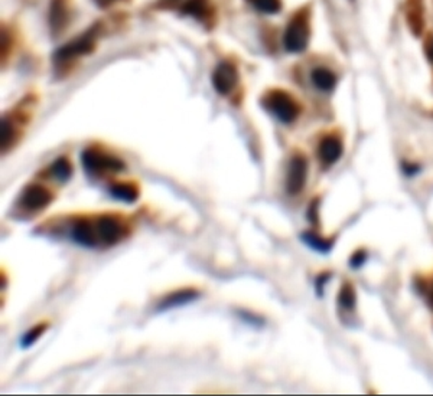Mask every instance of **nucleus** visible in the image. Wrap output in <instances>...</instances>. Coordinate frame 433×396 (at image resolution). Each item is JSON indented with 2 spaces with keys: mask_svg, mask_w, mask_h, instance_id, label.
<instances>
[{
  "mask_svg": "<svg viewBox=\"0 0 433 396\" xmlns=\"http://www.w3.org/2000/svg\"><path fill=\"white\" fill-rule=\"evenodd\" d=\"M343 156V143L335 136H327L318 146V159L325 167L335 164Z\"/></svg>",
  "mask_w": 433,
  "mask_h": 396,
  "instance_id": "10",
  "label": "nucleus"
},
{
  "mask_svg": "<svg viewBox=\"0 0 433 396\" xmlns=\"http://www.w3.org/2000/svg\"><path fill=\"white\" fill-rule=\"evenodd\" d=\"M261 105L272 117L284 124L293 123L300 112V107L289 92L281 89L269 91L261 98Z\"/></svg>",
  "mask_w": 433,
  "mask_h": 396,
  "instance_id": "1",
  "label": "nucleus"
},
{
  "mask_svg": "<svg viewBox=\"0 0 433 396\" xmlns=\"http://www.w3.org/2000/svg\"><path fill=\"white\" fill-rule=\"evenodd\" d=\"M410 9H409V24L411 29L416 33L423 28V17H422V6L420 3H413L410 2Z\"/></svg>",
  "mask_w": 433,
  "mask_h": 396,
  "instance_id": "19",
  "label": "nucleus"
},
{
  "mask_svg": "<svg viewBox=\"0 0 433 396\" xmlns=\"http://www.w3.org/2000/svg\"><path fill=\"white\" fill-rule=\"evenodd\" d=\"M71 239L84 248H97V236L94 231V222L90 219H81L74 223L71 228Z\"/></svg>",
  "mask_w": 433,
  "mask_h": 396,
  "instance_id": "9",
  "label": "nucleus"
},
{
  "mask_svg": "<svg viewBox=\"0 0 433 396\" xmlns=\"http://www.w3.org/2000/svg\"><path fill=\"white\" fill-rule=\"evenodd\" d=\"M108 193L113 199L124 202V203H135L139 198V191L135 184L131 183H115L110 186Z\"/></svg>",
  "mask_w": 433,
  "mask_h": 396,
  "instance_id": "14",
  "label": "nucleus"
},
{
  "mask_svg": "<svg viewBox=\"0 0 433 396\" xmlns=\"http://www.w3.org/2000/svg\"><path fill=\"white\" fill-rule=\"evenodd\" d=\"M252 3L259 12L268 15H276L281 9L280 0H252Z\"/></svg>",
  "mask_w": 433,
  "mask_h": 396,
  "instance_id": "21",
  "label": "nucleus"
},
{
  "mask_svg": "<svg viewBox=\"0 0 433 396\" xmlns=\"http://www.w3.org/2000/svg\"><path fill=\"white\" fill-rule=\"evenodd\" d=\"M0 139H2V152L6 153L8 150L15 144L16 140V126L8 117H2V126H0Z\"/></svg>",
  "mask_w": 433,
  "mask_h": 396,
  "instance_id": "17",
  "label": "nucleus"
},
{
  "mask_svg": "<svg viewBox=\"0 0 433 396\" xmlns=\"http://www.w3.org/2000/svg\"><path fill=\"white\" fill-rule=\"evenodd\" d=\"M54 199L52 192L42 184H29L21 195V205L28 211H44Z\"/></svg>",
  "mask_w": 433,
  "mask_h": 396,
  "instance_id": "6",
  "label": "nucleus"
},
{
  "mask_svg": "<svg viewBox=\"0 0 433 396\" xmlns=\"http://www.w3.org/2000/svg\"><path fill=\"white\" fill-rule=\"evenodd\" d=\"M49 173L52 175L54 179H56L61 183H65L72 176V164L67 157H60L51 164Z\"/></svg>",
  "mask_w": 433,
  "mask_h": 396,
  "instance_id": "15",
  "label": "nucleus"
},
{
  "mask_svg": "<svg viewBox=\"0 0 433 396\" xmlns=\"http://www.w3.org/2000/svg\"><path fill=\"white\" fill-rule=\"evenodd\" d=\"M99 28H100L99 25H94L85 33L77 37V40L68 42L67 45H64L63 48L56 51L54 55L55 64H67L75 58H79V56L92 52L94 48H96Z\"/></svg>",
  "mask_w": 433,
  "mask_h": 396,
  "instance_id": "4",
  "label": "nucleus"
},
{
  "mask_svg": "<svg viewBox=\"0 0 433 396\" xmlns=\"http://www.w3.org/2000/svg\"><path fill=\"white\" fill-rule=\"evenodd\" d=\"M84 172L90 176H104L107 173H119L124 169L123 160L116 156L101 153L97 148H85L81 153Z\"/></svg>",
  "mask_w": 433,
  "mask_h": 396,
  "instance_id": "2",
  "label": "nucleus"
},
{
  "mask_svg": "<svg viewBox=\"0 0 433 396\" xmlns=\"http://www.w3.org/2000/svg\"><path fill=\"white\" fill-rule=\"evenodd\" d=\"M117 0H96V3L100 6V8H107V6H110V5H113V3H116Z\"/></svg>",
  "mask_w": 433,
  "mask_h": 396,
  "instance_id": "25",
  "label": "nucleus"
},
{
  "mask_svg": "<svg viewBox=\"0 0 433 396\" xmlns=\"http://www.w3.org/2000/svg\"><path fill=\"white\" fill-rule=\"evenodd\" d=\"M94 231H96L99 247H113L124 238L126 230L117 216L101 215L94 222Z\"/></svg>",
  "mask_w": 433,
  "mask_h": 396,
  "instance_id": "5",
  "label": "nucleus"
},
{
  "mask_svg": "<svg viewBox=\"0 0 433 396\" xmlns=\"http://www.w3.org/2000/svg\"><path fill=\"white\" fill-rule=\"evenodd\" d=\"M302 239H304V242L308 245V247H311L312 250H315V251H318V252L327 254V252L332 248V241L324 239V238H321V236H316V235L312 234V232H305V234H302Z\"/></svg>",
  "mask_w": 433,
  "mask_h": 396,
  "instance_id": "18",
  "label": "nucleus"
},
{
  "mask_svg": "<svg viewBox=\"0 0 433 396\" xmlns=\"http://www.w3.org/2000/svg\"><path fill=\"white\" fill-rule=\"evenodd\" d=\"M312 84L322 92H331L336 85V75L324 67H318L311 74Z\"/></svg>",
  "mask_w": 433,
  "mask_h": 396,
  "instance_id": "13",
  "label": "nucleus"
},
{
  "mask_svg": "<svg viewBox=\"0 0 433 396\" xmlns=\"http://www.w3.org/2000/svg\"><path fill=\"white\" fill-rule=\"evenodd\" d=\"M366 261V254L364 252H360V254H355L352 258H351V266L359 268L361 267V264Z\"/></svg>",
  "mask_w": 433,
  "mask_h": 396,
  "instance_id": "23",
  "label": "nucleus"
},
{
  "mask_svg": "<svg viewBox=\"0 0 433 396\" xmlns=\"http://www.w3.org/2000/svg\"><path fill=\"white\" fill-rule=\"evenodd\" d=\"M213 87L220 96H229L238 81L237 68L230 62H221L213 72Z\"/></svg>",
  "mask_w": 433,
  "mask_h": 396,
  "instance_id": "8",
  "label": "nucleus"
},
{
  "mask_svg": "<svg viewBox=\"0 0 433 396\" xmlns=\"http://www.w3.org/2000/svg\"><path fill=\"white\" fill-rule=\"evenodd\" d=\"M426 55H427V58L433 62V37H430L426 44Z\"/></svg>",
  "mask_w": 433,
  "mask_h": 396,
  "instance_id": "24",
  "label": "nucleus"
},
{
  "mask_svg": "<svg viewBox=\"0 0 433 396\" xmlns=\"http://www.w3.org/2000/svg\"><path fill=\"white\" fill-rule=\"evenodd\" d=\"M198 298H199V293L195 290H190V289L179 290V291L171 293L165 298H162V301L158 306V310L166 311V310H172L177 307H182V306L193 303V301H195Z\"/></svg>",
  "mask_w": 433,
  "mask_h": 396,
  "instance_id": "11",
  "label": "nucleus"
},
{
  "mask_svg": "<svg viewBox=\"0 0 433 396\" xmlns=\"http://www.w3.org/2000/svg\"><path fill=\"white\" fill-rule=\"evenodd\" d=\"M308 178V162L304 156H293L286 173V191L291 195H297L304 189Z\"/></svg>",
  "mask_w": 433,
  "mask_h": 396,
  "instance_id": "7",
  "label": "nucleus"
},
{
  "mask_svg": "<svg viewBox=\"0 0 433 396\" xmlns=\"http://www.w3.org/2000/svg\"><path fill=\"white\" fill-rule=\"evenodd\" d=\"M309 16L307 12L296 13L286 28L284 44L285 49L291 53L304 52L309 44Z\"/></svg>",
  "mask_w": 433,
  "mask_h": 396,
  "instance_id": "3",
  "label": "nucleus"
},
{
  "mask_svg": "<svg viewBox=\"0 0 433 396\" xmlns=\"http://www.w3.org/2000/svg\"><path fill=\"white\" fill-rule=\"evenodd\" d=\"M45 330H47V325H38V326L32 327L29 332H26L21 338L22 349L31 347L38 341V338H40L45 333Z\"/></svg>",
  "mask_w": 433,
  "mask_h": 396,
  "instance_id": "20",
  "label": "nucleus"
},
{
  "mask_svg": "<svg viewBox=\"0 0 433 396\" xmlns=\"http://www.w3.org/2000/svg\"><path fill=\"white\" fill-rule=\"evenodd\" d=\"M182 12L198 19V21H205V17L210 15L209 0H188L182 8Z\"/></svg>",
  "mask_w": 433,
  "mask_h": 396,
  "instance_id": "16",
  "label": "nucleus"
},
{
  "mask_svg": "<svg viewBox=\"0 0 433 396\" xmlns=\"http://www.w3.org/2000/svg\"><path fill=\"white\" fill-rule=\"evenodd\" d=\"M70 10L67 0H51L49 9V25L51 31L56 35L60 33L68 24Z\"/></svg>",
  "mask_w": 433,
  "mask_h": 396,
  "instance_id": "12",
  "label": "nucleus"
},
{
  "mask_svg": "<svg viewBox=\"0 0 433 396\" xmlns=\"http://www.w3.org/2000/svg\"><path fill=\"white\" fill-rule=\"evenodd\" d=\"M338 301L344 309H352L355 306V293L351 286H344L338 294Z\"/></svg>",
  "mask_w": 433,
  "mask_h": 396,
  "instance_id": "22",
  "label": "nucleus"
}]
</instances>
